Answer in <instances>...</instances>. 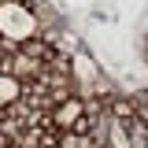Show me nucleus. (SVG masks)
<instances>
[{"label":"nucleus","instance_id":"obj_5","mask_svg":"<svg viewBox=\"0 0 148 148\" xmlns=\"http://www.w3.org/2000/svg\"><path fill=\"white\" fill-rule=\"evenodd\" d=\"M4 148H22V145H18V141H8V145H4Z\"/></svg>","mask_w":148,"mask_h":148},{"label":"nucleus","instance_id":"obj_2","mask_svg":"<svg viewBox=\"0 0 148 148\" xmlns=\"http://www.w3.org/2000/svg\"><path fill=\"white\" fill-rule=\"evenodd\" d=\"M85 115V100L82 96H74V92H67V96H59L52 108H48V122H52V130H74V122Z\"/></svg>","mask_w":148,"mask_h":148},{"label":"nucleus","instance_id":"obj_1","mask_svg":"<svg viewBox=\"0 0 148 148\" xmlns=\"http://www.w3.org/2000/svg\"><path fill=\"white\" fill-rule=\"evenodd\" d=\"M37 15L30 4L22 0H0V45L4 48H18L22 41L37 37Z\"/></svg>","mask_w":148,"mask_h":148},{"label":"nucleus","instance_id":"obj_3","mask_svg":"<svg viewBox=\"0 0 148 148\" xmlns=\"http://www.w3.org/2000/svg\"><path fill=\"white\" fill-rule=\"evenodd\" d=\"M22 82H18L15 74L0 71V108H15V104H22Z\"/></svg>","mask_w":148,"mask_h":148},{"label":"nucleus","instance_id":"obj_6","mask_svg":"<svg viewBox=\"0 0 148 148\" xmlns=\"http://www.w3.org/2000/svg\"><path fill=\"white\" fill-rule=\"evenodd\" d=\"M145 100H148V92H145Z\"/></svg>","mask_w":148,"mask_h":148},{"label":"nucleus","instance_id":"obj_4","mask_svg":"<svg viewBox=\"0 0 148 148\" xmlns=\"http://www.w3.org/2000/svg\"><path fill=\"white\" fill-rule=\"evenodd\" d=\"M111 111H115V119H119V122H130L133 115H141V108H137L133 100H115V104H111Z\"/></svg>","mask_w":148,"mask_h":148}]
</instances>
